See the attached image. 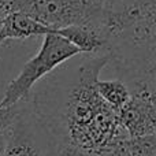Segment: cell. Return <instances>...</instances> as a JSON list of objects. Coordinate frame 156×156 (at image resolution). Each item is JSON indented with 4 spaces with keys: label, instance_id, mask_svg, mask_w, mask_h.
<instances>
[{
    "label": "cell",
    "instance_id": "obj_13",
    "mask_svg": "<svg viewBox=\"0 0 156 156\" xmlns=\"http://www.w3.org/2000/svg\"><path fill=\"white\" fill-rule=\"evenodd\" d=\"M96 2H97V3H99V4H100V5H103V3H104V2H105V0H96Z\"/></svg>",
    "mask_w": 156,
    "mask_h": 156
},
{
    "label": "cell",
    "instance_id": "obj_14",
    "mask_svg": "<svg viewBox=\"0 0 156 156\" xmlns=\"http://www.w3.org/2000/svg\"><path fill=\"white\" fill-rule=\"evenodd\" d=\"M2 23H3V18L0 16V29H2Z\"/></svg>",
    "mask_w": 156,
    "mask_h": 156
},
{
    "label": "cell",
    "instance_id": "obj_8",
    "mask_svg": "<svg viewBox=\"0 0 156 156\" xmlns=\"http://www.w3.org/2000/svg\"><path fill=\"white\" fill-rule=\"evenodd\" d=\"M48 33H55V30L23 12H11L3 18L0 40L4 44L8 40H26Z\"/></svg>",
    "mask_w": 156,
    "mask_h": 156
},
{
    "label": "cell",
    "instance_id": "obj_6",
    "mask_svg": "<svg viewBox=\"0 0 156 156\" xmlns=\"http://www.w3.org/2000/svg\"><path fill=\"white\" fill-rule=\"evenodd\" d=\"M156 100L132 97L116 112L118 123L127 137L156 134Z\"/></svg>",
    "mask_w": 156,
    "mask_h": 156
},
{
    "label": "cell",
    "instance_id": "obj_10",
    "mask_svg": "<svg viewBox=\"0 0 156 156\" xmlns=\"http://www.w3.org/2000/svg\"><path fill=\"white\" fill-rule=\"evenodd\" d=\"M22 108V101L12 105H0V133H4L10 129L16 121Z\"/></svg>",
    "mask_w": 156,
    "mask_h": 156
},
{
    "label": "cell",
    "instance_id": "obj_9",
    "mask_svg": "<svg viewBox=\"0 0 156 156\" xmlns=\"http://www.w3.org/2000/svg\"><path fill=\"white\" fill-rule=\"evenodd\" d=\"M96 90L101 100L115 112H118L130 99L126 83L121 80H97Z\"/></svg>",
    "mask_w": 156,
    "mask_h": 156
},
{
    "label": "cell",
    "instance_id": "obj_5",
    "mask_svg": "<svg viewBox=\"0 0 156 156\" xmlns=\"http://www.w3.org/2000/svg\"><path fill=\"white\" fill-rule=\"evenodd\" d=\"M56 138L30 99L22 100L16 121L7 130L3 156H55Z\"/></svg>",
    "mask_w": 156,
    "mask_h": 156
},
{
    "label": "cell",
    "instance_id": "obj_15",
    "mask_svg": "<svg viewBox=\"0 0 156 156\" xmlns=\"http://www.w3.org/2000/svg\"><path fill=\"white\" fill-rule=\"evenodd\" d=\"M2 44H3V43H2V41H0V45H2Z\"/></svg>",
    "mask_w": 156,
    "mask_h": 156
},
{
    "label": "cell",
    "instance_id": "obj_12",
    "mask_svg": "<svg viewBox=\"0 0 156 156\" xmlns=\"http://www.w3.org/2000/svg\"><path fill=\"white\" fill-rule=\"evenodd\" d=\"M5 141H7V132L0 133V156H3V154H4Z\"/></svg>",
    "mask_w": 156,
    "mask_h": 156
},
{
    "label": "cell",
    "instance_id": "obj_3",
    "mask_svg": "<svg viewBox=\"0 0 156 156\" xmlns=\"http://www.w3.org/2000/svg\"><path fill=\"white\" fill-rule=\"evenodd\" d=\"M43 37L38 52L25 63L18 76L7 85L0 105L5 107L26 100L38 81L44 80L67 60L81 55L76 47L55 33H48Z\"/></svg>",
    "mask_w": 156,
    "mask_h": 156
},
{
    "label": "cell",
    "instance_id": "obj_11",
    "mask_svg": "<svg viewBox=\"0 0 156 156\" xmlns=\"http://www.w3.org/2000/svg\"><path fill=\"white\" fill-rule=\"evenodd\" d=\"M55 156H97V155L81 148V147H78L77 144L71 143V141L62 140V141H56Z\"/></svg>",
    "mask_w": 156,
    "mask_h": 156
},
{
    "label": "cell",
    "instance_id": "obj_1",
    "mask_svg": "<svg viewBox=\"0 0 156 156\" xmlns=\"http://www.w3.org/2000/svg\"><path fill=\"white\" fill-rule=\"evenodd\" d=\"M108 56L83 55L76 67H58L45 77L29 99L51 127L56 141L67 140L93 154H100L126 138L118 116L96 90L99 74Z\"/></svg>",
    "mask_w": 156,
    "mask_h": 156
},
{
    "label": "cell",
    "instance_id": "obj_4",
    "mask_svg": "<svg viewBox=\"0 0 156 156\" xmlns=\"http://www.w3.org/2000/svg\"><path fill=\"white\" fill-rule=\"evenodd\" d=\"M14 12H23L54 30L77 25L103 27V5L96 0H15Z\"/></svg>",
    "mask_w": 156,
    "mask_h": 156
},
{
    "label": "cell",
    "instance_id": "obj_7",
    "mask_svg": "<svg viewBox=\"0 0 156 156\" xmlns=\"http://www.w3.org/2000/svg\"><path fill=\"white\" fill-rule=\"evenodd\" d=\"M55 34L67 40L81 52V55L105 54V41L103 36V27L100 26H67L55 30Z\"/></svg>",
    "mask_w": 156,
    "mask_h": 156
},
{
    "label": "cell",
    "instance_id": "obj_2",
    "mask_svg": "<svg viewBox=\"0 0 156 156\" xmlns=\"http://www.w3.org/2000/svg\"><path fill=\"white\" fill-rule=\"evenodd\" d=\"M103 36L108 65L130 93L156 89V0H105Z\"/></svg>",
    "mask_w": 156,
    "mask_h": 156
}]
</instances>
